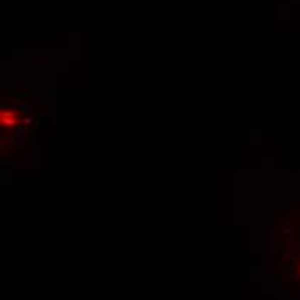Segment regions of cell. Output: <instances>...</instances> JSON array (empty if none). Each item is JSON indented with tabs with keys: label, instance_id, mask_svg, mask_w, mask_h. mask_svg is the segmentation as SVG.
Here are the masks:
<instances>
[{
	"label": "cell",
	"instance_id": "obj_1",
	"mask_svg": "<svg viewBox=\"0 0 300 300\" xmlns=\"http://www.w3.org/2000/svg\"><path fill=\"white\" fill-rule=\"evenodd\" d=\"M21 121H23V114L18 111V109L7 107V105H4V107L0 109V126L4 129L16 128Z\"/></svg>",
	"mask_w": 300,
	"mask_h": 300
},
{
	"label": "cell",
	"instance_id": "obj_2",
	"mask_svg": "<svg viewBox=\"0 0 300 300\" xmlns=\"http://www.w3.org/2000/svg\"><path fill=\"white\" fill-rule=\"evenodd\" d=\"M298 273H300V271H298Z\"/></svg>",
	"mask_w": 300,
	"mask_h": 300
}]
</instances>
